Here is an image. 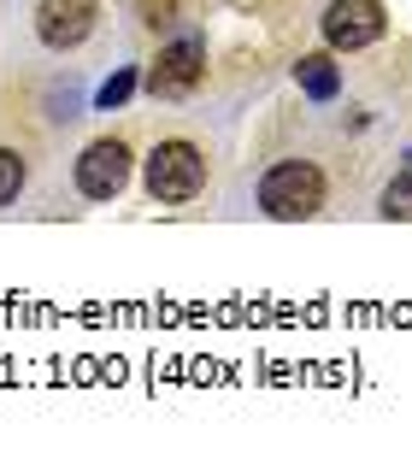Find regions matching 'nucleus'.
<instances>
[{
	"label": "nucleus",
	"mask_w": 412,
	"mask_h": 459,
	"mask_svg": "<svg viewBox=\"0 0 412 459\" xmlns=\"http://www.w3.org/2000/svg\"><path fill=\"white\" fill-rule=\"evenodd\" d=\"M206 183V160H200L195 142H160V148L147 153V195L165 206H183L200 195Z\"/></svg>",
	"instance_id": "2"
},
{
	"label": "nucleus",
	"mask_w": 412,
	"mask_h": 459,
	"mask_svg": "<svg viewBox=\"0 0 412 459\" xmlns=\"http://www.w3.org/2000/svg\"><path fill=\"white\" fill-rule=\"evenodd\" d=\"M259 206H266L271 218H283V224H294V218H312L324 206V171L306 160H283L266 171V183H259Z\"/></svg>",
	"instance_id": "1"
},
{
	"label": "nucleus",
	"mask_w": 412,
	"mask_h": 459,
	"mask_svg": "<svg viewBox=\"0 0 412 459\" xmlns=\"http://www.w3.org/2000/svg\"><path fill=\"white\" fill-rule=\"evenodd\" d=\"M124 183H130V148L124 142H89L77 160V189L89 201H112Z\"/></svg>",
	"instance_id": "6"
},
{
	"label": "nucleus",
	"mask_w": 412,
	"mask_h": 459,
	"mask_svg": "<svg viewBox=\"0 0 412 459\" xmlns=\"http://www.w3.org/2000/svg\"><path fill=\"white\" fill-rule=\"evenodd\" d=\"M177 6H183V0H136V13H142V24H153V30L177 24Z\"/></svg>",
	"instance_id": "11"
},
{
	"label": "nucleus",
	"mask_w": 412,
	"mask_h": 459,
	"mask_svg": "<svg viewBox=\"0 0 412 459\" xmlns=\"http://www.w3.org/2000/svg\"><path fill=\"white\" fill-rule=\"evenodd\" d=\"M294 82H301L306 100H336L342 95V71H336L330 54H301V65H294Z\"/></svg>",
	"instance_id": "7"
},
{
	"label": "nucleus",
	"mask_w": 412,
	"mask_h": 459,
	"mask_svg": "<svg viewBox=\"0 0 412 459\" xmlns=\"http://www.w3.org/2000/svg\"><path fill=\"white\" fill-rule=\"evenodd\" d=\"M94 18H101V0H41L36 6V36L54 48V54H71L94 36Z\"/></svg>",
	"instance_id": "4"
},
{
	"label": "nucleus",
	"mask_w": 412,
	"mask_h": 459,
	"mask_svg": "<svg viewBox=\"0 0 412 459\" xmlns=\"http://www.w3.org/2000/svg\"><path fill=\"white\" fill-rule=\"evenodd\" d=\"M200 77H206V41L200 36H177L171 48H160V59H153V71H147V95L153 100H177V95H188Z\"/></svg>",
	"instance_id": "3"
},
{
	"label": "nucleus",
	"mask_w": 412,
	"mask_h": 459,
	"mask_svg": "<svg viewBox=\"0 0 412 459\" xmlns=\"http://www.w3.org/2000/svg\"><path fill=\"white\" fill-rule=\"evenodd\" d=\"M383 6L377 0H330L324 6V41H330L336 54H354V48H372L383 36Z\"/></svg>",
	"instance_id": "5"
},
{
	"label": "nucleus",
	"mask_w": 412,
	"mask_h": 459,
	"mask_svg": "<svg viewBox=\"0 0 412 459\" xmlns=\"http://www.w3.org/2000/svg\"><path fill=\"white\" fill-rule=\"evenodd\" d=\"M18 189H24V160L13 148H0V206L18 201Z\"/></svg>",
	"instance_id": "10"
},
{
	"label": "nucleus",
	"mask_w": 412,
	"mask_h": 459,
	"mask_svg": "<svg viewBox=\"0 0 412 459\" xmlns=\"http://www.w3.org/2000/svg\"><path fill=\"white\" fill-rule=\"evenodd\" d=\"M130 95H136V71L124 65V71H112V77L101 82V89H94V107H101V112H112V107H124Z\"/></svg>",
	"instance_id": "8"
},
{
	"label": "nucleus",
	"mask_w": 412,
	"mask_h": 459,
	"mask_svg": "<svg viewBox=\"0 0 412 459\" xmlns=\"http://www.w3.org/2000/svg\"><path fill=\"white\" fill-rule=\"evenodd\" d=\"M383 218H412V165H407V177H395L383 189Z\"/></svg>",
	"instance_id": "9"
}]
</instances>
